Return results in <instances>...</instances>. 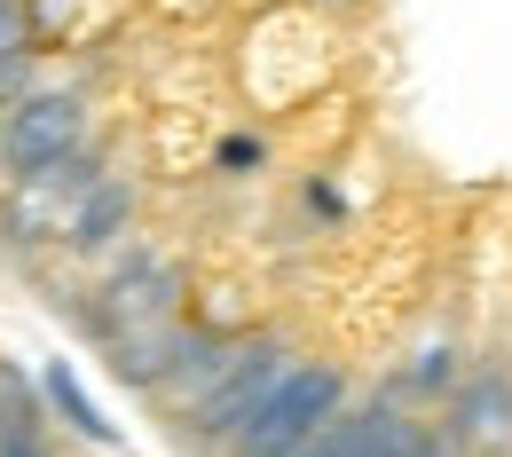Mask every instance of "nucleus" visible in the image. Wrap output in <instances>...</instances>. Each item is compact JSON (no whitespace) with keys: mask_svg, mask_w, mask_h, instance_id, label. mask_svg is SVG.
Instances as JSON below:
<instances>
[{"mask_svg":"<svg viewBox=\"0 0 512 457\" xmlns=\"http://www.w3.org/2000/svg\"><path fill=\"white\" fill-rule=\"evenodd\" d=\"M40 402H48V418H56L64 434H79L87 450H119V426L103 418V402L79 387V371H71L64 355H48V363H40Z\"/></svg>","mask_w":512,"mask_h":457,"instance_id":"obj_12","label":"nucleus"},{"mask_svg":"<svg viewBox=\"0 0 512 457\" xmlns=\"http://www.w3.org/2000/svg\"><path fill=\"white\" fill-rule=\"evenodd\" d=\"M442 442L457 457H505L512 450V355H473L457 394L442 402Z\"/></svg>","mask_w":512,"mask_h":457,"instance_id":"obj_7","label":"nucleus"},{"mask_svg":"<svg viewBox=\"0 0 512 457\" xmlns=\"http://www.w3.org/2000/svg\"><path fill=\"white\" fill-rule=\"evenodd\" d=\"M134 213H142V182H134V174H103L95 190L79 197L64 245H71V253H87V261H111V253L134 237Z\"/></svg>","mask_w":512,"mask_h":457,"instance_id":"obj_10","label":"nucleus"},{"mask_svg":"<svg viewBox=\"0 0 512 457\" xmlns=\"http://www.w3.org/2000/svg\"><path fill=\"white\" fill-rule=\"evenodd\" d=\"M229 71H237V95L253 103L260 119H300L347 71V24L308 8V0L253 8L245 32H237V64Z\"/></svg>","mask_w":512,"mask_h":457,"instance_id":"obj_2","label":"nucleus"},{"mask_svg":"<svg viewBox=\"0 0 512 457\" xmlns=\"http://www.w3.org/2000/svg\"><path fill=\"white\" fill-rule=\"evenodd\" d=\"M182 308H190V268H182V253H166L158 237H127V245L103 261L87 308H71V324L87 331L95 347H111L119 331L182 324Z\"/></svg>","mask_w":512,"mask_h":457,"instance_id":"obj_3","label":"nucleus"},{"mask_svg":"<svg viewBox=\"0 0 512 457\" xmlns=\"http://www.w3.org/2000/svg\"><path fill=\"white\" fill-rule=\"evenodd\" d=\"M418 426H426L418 410H394V402H379V394H363V402H347L300 457H410Z\"/></svg>","mask_w":512,"mask_h":457,"instance_id":"obj_9","label":"nucleus"},{"mask_svg":"<svg viewBox=\"0 0 512 457\" xmlns=\"http://www.w3.org/2000/svg\"><path fill=\"white\" fill-rule=\"evenodd\" d=\"M119 0H24V24H32V56H79L111 32Z\"/></svg>","mask_w":512,"mask_h":457,"instance_id":"obj_11","label":"nucleus"},{"mask_svg":"<svg viewBox=\"0 0 512 457\" xmlns=\"http://www.w3.org/2000/svg\"><path fill=\"white\" fill-rule=\"evenodd\" d=\"M292 363H300V339H292V331H276V324L253 331V339H237V355H229V371L213 379V394L182 418V442H190L197 457H229Z\"/></svg>","mask_w":512,"mask_h":457,"instance_id":"obj_4","label":"nucleus"},{"mask_svg":"<svg viewBox=\"0 0 512 457\" xmlns=\"http://www.w3.org/2000/svg\"><path fill=\"white\" fill-rule=\"evenodd\" d=\"M308 8H323V16H347V8H363V0H308Z\"/></svg>","mask_w":512,"mask_h":457,"instance_id":"obj_18","label":"nucleus"},{"mask_svg":"<svg viewBox=\"0 0 512 457\" xmlns=\"http://www.w3.org/2000/svg\"><path fill=\"white\" fill-rule=\"evenodd\" d=\"M205 174H221V182H253V174H268V134H260V127H221Z\"/></svg>","mask_w":512,"mask_h":457,"instance_id":"obj_14","label":"nucleus"},{"mask_svg":"<svg viewBox=\"0 0 512 457\" xmlns=\"http://www.w3.org/2000/svg\"><path fill=\"white\" fill-rule=\"evenodd\" d=\"M150 16H166V24H197V16H213L221 0H142Z\"/></svg>","mask_w":512,"mask_h":457,"instance_id":"obj_16","label":"nucleus"},{"mask_svg":"<svg viewBox=\"0 0 512 457\" xmlns=\"http://www.w3.org/2000/svg\"><path fill=\"white\" fill-rule=\"evenodd\" d=\"M410 457H457V450L442 442V426H418V442H410Z\"/></svg>","mask_w":512,"mask_h":457,"instance_id":"obj_17","label":"nucleus"},{"mask_svg":"<svg viewBox=\"0 0 512 457\" xmlns=\"http://www.w3.org/2000/svg\"><path fill=\"white\" fill-rule=\"evenodd\" d=\"M347 402H355V371L331 363V355H300V363L276 379V394L260 402V418L245 426V442L229 457H300Z\"/></svg>","mask_w":512,"mask_h":457,"instance_id":"obj_5","label":"nucleus"},{"mask_svg":"<svg viewBox=\"0 0 512 457\" xmlns=\"http://www.w3.org/2000/svg\"><path fill=\"white\" fill-rule=\"evenodd\" d=\"M8 56H32V24H24V0H8L0 8V64Z\"/></svg>","mask_w":512,"mask_h":457,"instance_id":"obj_15","label":"nucleus"},{"mask_svg":"<svg viewBox=\"0 0 512 457\" xmlns=\"http://www.w3.org/2000/svg\"><path fill=\"white\" fill-rule=\"evenodd\" d=\"M79 150H95V103H87V87L40 79L8 111V127H0V182H32V174L64 166Z\"/></svg>","mask_w":512,"mask_h":457,"instance_id":"obj_6","label":"nucleus"},{"mask_svg":"<svg viewBox=\"0 0 512 457\" xmlns=\"http://www.w3.org/2000/svg\"><path fill=\"white\" fill-rule=\"evenodd\" d=\"M426 261H434V221L410 197H394L386 213H371L355 229V245L331 261L316 300L323 331H331V363L379 355L410 331V316L426 308Z\"/></svg>","mask_w":512,"mask_h":457,"instance_id":"obj_1","label":"nucleus"},{"mask_svg":"<svg viewBox=\"0 0 512 457\" xmlns=\"http://www.w3.org/2000/svg\"><path fill=\"white\" fill-rule=\"evenodd\" d=\"M174 355H182V324H150V331H119L111 347H103V363H111V379L134 394H158L166 387V371H174Z\"/></svg>","mask_w":512,"mask_h":457,"instance_id":"obj_13","label":"nucleus"},{"mask_svg":"<svg viewBox=\"0 0 512 457\" xmlns=\"http://www.w3.org/2000/svg\"><path fill=\"white\" fill-rule=\"evenodd\" d=\"M213 142H221L213 103H205V95H174V87H158V103H150V119H142V158H150V174L190 182V174L213 166Z\"/></svg>","mask_w":512,"mask_h":457,"instance_id":"obj_8","label":"nucleus"}]
</instances>
